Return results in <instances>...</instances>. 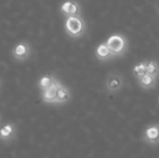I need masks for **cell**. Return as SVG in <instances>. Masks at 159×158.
<instances>
[{"label":"cell","instance_id":"obj_7","mask_svg":"<svg viewBox=\"0 0 159 158\" xmlns=\"http://www.w3.org/2000/svg\"><path fill=\"white\" fill-rule=\"evenodd\" d=\"M145 140L151 144L159 143V124H153L145 130Z\"/></svg>","mask_w":159,"mask_h":158},{"label":"cell","instance_id":"obj_15","mask_svg":"<svg viewBox=\"0 0 159 158\" xmlns=\"http://www.w3.org/2000/svg\"><path fill=\"white\" fill-rule=\"evenodd\" d=\"M0 88H1V80H0Z\"/></svg>","mask_w":159,"mask_h":158},{"label":"cell","instance_id":"obj_11","mask_svg":"<svg viewBox=\"0 0 159 158\" xmlns=\"http://www.w3.org/2000/svg\"><path fill=\"white\" fill-rule=\"evenodd\" d=\"M54 78H55V76L49 75V74H46V75H43V76L40 77V79L38 80V88H39V90L42 91V90H44V89L48 88V87H50L51 84H52Z\"/></svg>","mask_w":159,"mask_h":158},{"label":"cell","instance_id":"obj_1","mask_svg":"<svg viewBox=\"0 0 159 158\" xmlns=\"http://www.w3.org/2000/svg\"><path fill=\"white\" fill-rule=\"evenodd\" d=\"M65 32L70 38H80L86 33V22L81 17V15H70L66 16L65 20Z\"/></svg>","mask_w":159,"mask_h":158},{"label":"cell","instance_id":"obj_16","mask_svg":"<svg viewBox=\"0 0 159 158\" xmlns=\"http://www.w3.org/2000/svg\"><path fill=\"white\" fill-rule=\"evenodd\" d=\"M0 126H1V120H0Z\"/></svg>","mask_w":159,"mask_h":158},{"label":"cell","instance_id":"obj_8","mask_svg":"<svg viewBox=\"0 0 159 158\" xmlns=\"http://www.w3.org/2000/svg\"><path fill=\"white\" fill-rule=\"evenodd\" d=\"M95 54H96V57L101 61H105V60H108L111 59V56H114V54L111 53V49L108 48L106 42H103L101 43L100 46L96 48L95 50Z\"/></svg>","mask_w":159,"mask_h":158},{"label":"cell","instance_id":"obj_12","mask_svg":"<svg viewBox=\"0 0 159 158\" xmlns=\"http://www.w3.org/2000/svg\"><path fill=\"white\" fill-rule=\"evenodd\" d=\"M140 84L144 89H151L155 87L156 84V77L152 76L149 74H145L143 77L140 78Z\"/></svg>","mask_w":159,"mask_h":158},{"label":"cell","instance_id":"obj_3","mask_svg":"<svg viewBox=\"0 0 159 158\" xmlns=\"http://www.w3.org/2000/svg\"><path fill=\"white\" fill-rule=\"evenodd\" d=\"M107 46L108 48L111 49V53L114 55H120L126 51L127 49V46H128V42L126 38L121 35H118V34H115V35H111L106 41Z\"/></svg>","mask_w":159,"mask_h":158},{"label":"cell","instance_id":"obj_13","mask_svg":"<svg viewBox=\"0 0 159 158\" xmlns=\"http://www.w3.org/2000/svg\"><path fill=\"white\" fill-rule=\"evenodd\" d=\"M146 70L147 74L152 75V76L156 77L157 78L159 75V65L157 62L155 61H148L146 62Z\"/></svg>","mask_w":159,"mask_h":158},{"label":"cell","instance_id":"obj_2","mask_svg":"<svg viewBox=\"0 0 159 158\" xmlns=\"http://www.w3.org/2000/svg\"><path fill=\"white\" fill-rule=\"evenodd\" d=\"M33 48L30 42L27 41H20L13 47L12 49V56L14 60L19 62H24L32 55Z\"/></svg>","mask_w":159,"mask_h":158},{"label":"cell","instance_id":"obj_10","mask_svg":"<svg viewBox=\"0 0 159 158\" xmlns=\"http://www.w3.org/2000/svg\"><path fill=\"white\" fill-rule=\"evenodd\" d=\"M71 94H70V91L67 87H65L62 84L59 89V92H57V102L55 104H64L67 103V102L70 100Z\"/></svg>","mask_w":159,"mask_h":158},{"label":"cell","instance_id":"obj_9","mask_svg":"<svg viewBox=\"0 0 159 158\" xmlns=\"http://www.w3.org/2000/svg\"><path fill=\"white\" fill-rule=\"evenodd\" d=\"M122 87V78L119 75H111L106 80V88L108 91H118Z\"/></svg>","mask_w":159,"mask_h":158},{"label":"cell","instance_id":"obj_5","mask_svg":"<svg viewBox=\"0 0 159 158\" xmlns=\"http://www.w3.org/2000/svg\"><path fill=\"white\" fill-rule=\"evenodd\" d=\"M16 138V124L8 122L7 124L0 126V141L4 143L13 142Z\"/></svg>","mask_w":159,"mask_h":158},{"label":"cell","instance_id":"obj_6","mask_svg":"<svg viewBox=\"0 0 159 158\" xmlns=\"http://www.w3.org/2000/svg\"><path fill=\"white\" fill-rule=\"evenodd\" d=\"M80 9L81 8H80L79 2H77L76 0H66L60 7V11L65 17L80 14Z\"/></svg>","mask_w":159,"mask_h":158},{"label":"cell","instance_id":"obj_14","mask_svg":"<svg viewBox=\"0 0 159 158\" xmlns=\"http://www.w3.org/2000/svg\"><path fill=\"white\" fill-rule=\"evenodd\" d=\"M133 73H134V75H135V76L138 77L139 79H140L141 77L144 76L145 74H147L146 63H145V62H141L140 64L135 65V66H134V68H133Z\"/></svg>","mask_w":159,"mask_h":158},{"label":"cell","instance_id":"obj_4","mask_svg":"<svg viewBox=\"0 0 159 158\" xmlns=\"http://www.w3.org/2000/svg\"><path fill=\"white\" fill-rule=\"evenodd\" d=\"M62 86L61 81L55 77L54 80H53L52 84L50 87H48L47 89L41 91V101L44 102V103L48 104H55L57 102V92H59L60 87Z\"/></svg>","mask_w":159,"mask_h":158}]
</instances>
